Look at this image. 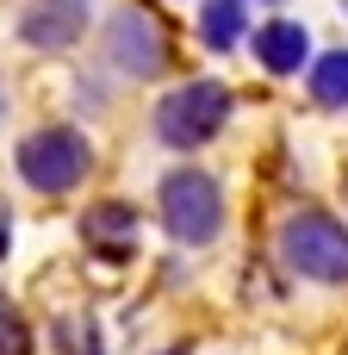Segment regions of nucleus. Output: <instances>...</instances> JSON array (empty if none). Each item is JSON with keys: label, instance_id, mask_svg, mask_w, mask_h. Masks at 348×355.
Returning a JSON list of instances; mask_svg holds the SVG:
<instances>
[{"label": "nucleus", "instance_id": "nucleus-5", "mask_svg": "<svg viewBox=\"0 0 348 355\" xmlns=\"http://www.w3.org/2000/svg\"><path fill=\"white\" fill-rule=\"evenodd\" d=\"M106 56L125 75H137V81L162 75L168 69V31H162V19H149L143 6H118L106 19Z\"/></svg>", "mask_w": 348, "mask_h": 355}, {"label": "nucleus", "instance_id": "nucleus-3", "mask_svg": "<svg viewBox=\"0 0 348 355\" xmlns=\"http://www.w3.org/2000/svg\"><path fill=\"white\" fill-rule=\"evenodd\" d=\"M19 181L31 187V193H75L81 181H87V168H93V150H87V137L75 131V125H44V131H31L25 144H19Z\"/></svg>", "mask_w": 348, "mask_h": 355}, {"label": "nucleus", "instance_id": "nucleus-12", "mask_svg": "<svg viewBox=\"0 0 348 355\" xmlns=\"http://www.w3.org/2000/svg\"><path fill=\"white\" fill-rule=\"evenodd\" d=\"M0 112H6V94H0Z\"/></svg>", "mask_w": 348, "mask_h": 355}, {"label": "nucleus", "instance_id": "nucleus-7", "mask_svg": "<svg viewBox=\"0 0 348 355\" xmlns=\"http://www.w3.org/2000/svg\"><path fill=\"white\" fill-rule=\"evenodd\" d=\"M255 56H262V69H274V75H299V69L311 62V31H305L299 19H268V25L255 31Z\"/></svg>", "mask_w": 348, "mask_h": 355}, {"label": "nucleus", "instance_id": "nucleus-1", "mask_svg": "<svg viewBox=\"0 0 348 355\" xmlns=\"http://www.w3.org/2000/svg\"><path fill=\"white\" fill-rule=\"evenodd\" d=\"M156 206H162V231H168L174 243H187V250H205V243H218V231H224V187H218L205 168H174V175H162Z\"/></svg>", "mask_w": 348, "mask_h": 355}, {"label": "nucleus", "instance_id": "nucleus-4", "mask_svg": "<svg viewBox=\"0 0 348 355\" xmlns=\"http://www.w3.org/2000/svg\"><path fill=\"white\" fill-rule=\"evenodd\" d=\"M224 119H230V87H224V81H187V87L162 94V106H156V137H162L168 150H199V144H212V137L224 131Z\"/></svg>", "mask_w": 348, "mask_h": 355}, {"label": "nucleus", "instance_id": "nucleus-11", "mask_svg": "<svg viewBox=\"0 0 348 355\" xmlns=\"http://www.w3.org/2000/svg\"><path fill=\"white\" fill-rule=\"evenodd\" d=\"M0 355H31V331L12 318V306H0Z\"/></svg>", "mask_w": 348, "mask_h": 355}, {"label": "nucleus", "instance_id": "nucleus-13", "mask_svg": "<svg viewBox=\"0 0 348 355\" xmlns=\"http://www.w3.org/2000/svg\"><path fill=\"white\" fill-rule=\"evenodd\" d=\"M342 6H348V0H342Z\"/></svg>", "mask_w": 348, "mask_h": 355}, {"label": "nucleus", "instance_id": "nucleus-8", "mask_svg": "<svg viewBox=\"0 0 348 355\" xmlns=\"http://www.w3.org/2000/svg\"><path fill=\"white\" fill-rule=\"evenodd\" d=\"M243 31H249L243 0H205V6H199V37H205V50H230Z\"/></svg>", "mask_w": 348, "mask_h": 355}, {"label": "nucleus", "instance_id": "nucleus-9", "mask_svg": "<svg viewBox=\"0 0 348 355\" xmlns=\"http://www.w3.org/2000/svg\"><path fill=\"white\" fill-rule=\"evenodd\" d=\"M311 100L318 106H348V50H330V56H318L311 62Z\"/></svg>", "mask_w": 348, "mask_h": 355}, {"label": "nucleus", "instance_id": "nucleus-6", "mask_svg": "<svg viewBox=\"0 0 348 355\" xmlns=\"http://www.w3.org/2000/svg\"><path fill=\"white\" fill-rule=\"evenodd\" d=\"M81 31H87L81 0H37V6L19 19V37H25L31 50H68Z\"/></svg>", "mask_w": 348, "mask_h": 355}, {"label": "nucleus", "instance_id": "nucleus-2", "mask_svg": "<svg viewBox=\"0 0 348 355\" xmlns=\"http://www.w3.org/2000/svg\"><path fill=\"white\" fill-rule=\"evenodd\" d=\"M280 262L299 275V281H318V287H342L348 281V225L330 212H293L280 225Z\"/></svg>", "mask_w": 348, "mask_h": 355}, {"label": "nucleus", "instance_id": "nucleus-10", "mask_svg": "<svg viewBox=\"0 0 348 355\" xmlns=\"http://www.w3.org/2000/svg\"><path fill=\"white\" fill-rule=\"evenodd\" d=\"M81 231H87V243H118V250H125V237L137 231V212H131V206H93V212L81 218Z\"/></svg>", "mask_w": 348, "mask_h": 355}]
</instances>
